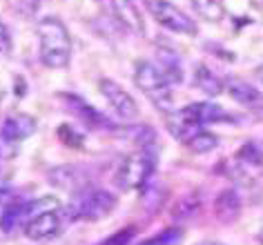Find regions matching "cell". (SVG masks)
<instances>
[{"mask_svg": "<svg viewBox=\"0 0 263 245\" xmlns=\"http://www.w3.org/2000/svg\"><path fill=\"white\" fill-rule=\"evenodd\" d=\"M38 41H41V61L49 69H63L71 58V38L67 27L54 16L38 23Z\"/></svg>", "mask_w": 263, "mask_h": 245, "instance_id": "cell-1", "label": "cell"}, {"mask_svg": "<svg viewBox=\"0 0 263 245\" xmlns=\"http://www.w3.org/2000/svg\"><path fill=\"white\" fill-rule=\"evenodd\" d=\"M154 165H156V154L152 152V147H141L139 152H132L118 165V169L114 174V185L123 192L139 190L152 176Z\"/></svg>", "mask_w": 263, "mask_h": 245, "instance_id": "cell-2", "label": "cell"}, {"mask_svg": "<svg viewBox=\"0 0 263 245\" xmlns=\"http://www.w3.org/2000/svg\"><path fill=\"white\" fill-rule=\"evenodd\" d=\"M134 83L149 101H152L161 111L172 109V89H170V81L156 65L147 61H139L134 69Z\"/></svg>", "mask_w": 263, "mask_h": 245, "instance_id": "cell-3", "label": "cell"}, {"mask_svg": "<svg viewBox=\"0 0 263 245\" xmlns=\"http://www.w3.org/2000/svg\"><path fill=\"white\" fill-rule=\"evenodd\" d=\"M116 208V196L107 190H83L78 192L74 203H69L67 216L71 221H98L111 214Z\"/></svg>", "mask_w": 263, "mask_h": 245, "instance_id": "cell-4", "label": "cell"}, {"mask_svg": "<svg viewBox=\"0 0 263 245\" xmlns=\"http://www.w3.org/2000/svg\"><path fill=\"white\" fill-rule=\"evenodd\" d=\"M145 7L161 27L174 31V34L196 36V31H199L192 18H190L187 14H183L176 5L167 3V0H145Z\"/></svg>", "mask_w": 263, "mask_h": 245, "instance_id": "cell-5", "label": "cell"}, {"mask_svg": "<svg viewBox=\"0 0 263 245\" xmlns=\"http://www.w3.org/2000/svg\"><path fill=\"white\" fill-rule=\"evenodd\" d=\"M67 212H63V208H54V210H45L38 212V214L27 218V225H25V234H27L31 241H45V238L58 236L67 223L65 218Z\"/></svg>", "mask_w": 263, "mask_h": 245, "instance_id": "cell-6", "label": "cell"}, {"mask_svg": "<svg viewBox=\"0 0 263 245\" xmlns=\"http://www.w3.org/2000/svg\"><path fill=\"white\" fill-rule=\"evenodd\" d=\"M98 89H101V94L105 96V101L111 105V109H114L121 118H125V121H132V118L139 116V105H136V101L121 87V85L111 81V78H101Z\"/></svg>", "mask_w": 263, "mask_h": 245, "instance_id": "cell-7", "label": "cell"}, {"mask_svg": "<svg viewBox=\"0 0 263 245\" xmlns=\"http://www.w3.org/2000/svg\"><path fill=\"white\" fill-rule=\"evenodd\" d=\"M179 114L185 118V121L192 125V127H203V125H210V123H226V121H232V116L228 114L226 109H221L219 105L214 103H192L187 107H183Z\"/></svg>", "mask_w": 263, "mask_h": 245, "instance_id": "cell-8", "label": "cell"}, {"mask_svg": "<svg viewBox=\"0 0 263 245\" xmlns=\"http://www.w3.org/2000/svg\"><path fill=\"white\" fill-rule=\"evenodd\" d=\"M226 89L239 105H243L246 109L254 111V114H259L263 118V94L256 87H252L246 81H239V78H228Z\"/></svg>", "mask_w": 263, "mask_h": 245, "instance_id": "cell-9", "label": "cell"}, {"mask_svg": "<svg viewBox=\"0 0 263 245\" xmlns=\"http://www.w3.org/2000/svg\"><path fill=\"white\" fill-rule=\"evenodd\" d=\"M38 129V123L34 116L29 114H11L5 118L3 127H0V136L7 143H21L25 138H29Z\"/></svg>", "mask_w": 263, "mask_h": 245, "instance_id": "cell-10", "label": "cell"}, {"mask_svg": "<svg viewBox=\"0 0 263 245\" xmlns=\"http://www.w3.org/2000/svg\"><path fill=\"white\" fill-rule=\"evenodd\" d=\"M63 96H65V103L74 109V114L81 118V121L87 123L89 127H107V129L114 127V125L107 121V116H103L96 107H91L89 103H85L81 96H76V94H63Z\"/></svg>", "mask_w": 263, "mask_h": 245, "instance_id": "cell-11", "label": "cell"}, {"mask_svg": "<svg viewBox=\"0 0 263 245\" xmlns=\"http://www.w3.org/2000/svg\"><path fill=\"white\" fill-rule=\"evenodd\" d=\"M111 7H114L118 21L127 29L136 31V34H145V23H143V16L136 7V0H111Z\"/></svg>", "mask_w": 263, "mask_h": 245, "instance_id": "cell-12", "label": "cell"}, {"mask_svg": "<svg viewBox=\"0 0 263 245\" xmlns=\"http://www.w3.org/2000/svg\"><path fill=\"white\" fill-rule=\"evenodd\" d=\"M214 214L221 223H232L241 214V198L234 190H223L214 201Z\"/></svg>", "mask_w": 263, "mask_h": 245, "instance_id": "cell-13", "label": "cell"}, {"mask_svg": "<svg viewBox=\"0 0 263 245\" xmlns=\"http://www.w3.org/2000/svg\"><path fill=\"white\" fill-rule=\"evenodd\" d=\"M194 83H196V87H199L203 94H208V96H219L223 91V87H226L223 81H219V78L214 76V71L208 69L205 65H199V67H196Z\"/></svg>", "mask_w": 263, "mask_h": 245, "instance_id": "cell-14", "label": "cell"}, {"mask_svg": "<svg viewBox=\"0 0 263 245\" xmlns=\"http://www.w3.org/2000/svg\"><path fill=\"white\" fill-rule=\"evenodd\" d=\"M49 181L58 185L61 190H78L83 185V176L76 167H69V165H63V167H56L49 174Z\"/></svg>", "mask_w": 263, "mask_h": 245, "instance_id": "cell-15", "label": "cell"}, {"mask_svg": "<svg viewBox=\"0 0 263 245\" xmlns=\"http://www.w3.org/2000/svg\"><path fill=\"white\" fill-rule=\"evenodd\" d=\"M192 9L208 23H221L226 16V9L219 0H192Z\"/></svg>", "mask_w": 263, "mask_h": 245, "instance_id": "cell-16", "label": "cell"}, {"mask_svg": "<svg viewBox=\"0 0 263 245\" xmlns=\"http://www.w3.org/2000/svg\"><path fill=\"white\" fill-rule=\"evenodd\" d=\"M185 145L190 149L194 152V154H208V152H212L216 145H219V138H216L214 134H210V131L205 129H196L192 136L185 141Z\"/></svg>", "mask_w": 263, "mask_h": 245, "instance_id": "cell-17", "label": "cell"}, {"mask_svg": "<svg viewBox=\"0 0 263 245\" xmlns=\"http://www.w3.org/2000/svg\"><path fill=\"white\" fill-rule=\"evenodd\" d=\"M25 216V203H11L5 205V210L0 212V230L3 232H11L14 225Z\"/></svg>", "mask_w": 263, "mask_h": 245, "instance_id": "cell-18", "label": "cell"}, {"mask_svg": "<svg viewBox=\"0 0 263 245\" xmlns=\"http://www.w3.org/2000/svg\"><path fill=\"white\" fill-rule=\"evenodd\" d=\"M199 198H196L194 194L192 196H185V198H181L179 203L172 208V216L174 218H179V221H183V218H190V216H194L196 212H199Z\"/></svg>", "mask_w": 263, "mask_h": 245, "instance_id": "cell-19", "label": "cell"}, {"mask_svg": "<svg viewBox=\"0 0 263 245\" xmlns=\"http://www.w3.org/2000/svg\"><path fill=\"white\" fill-rule=\"evenodd\" d=\"M58 138H61L65 145H69V147H81L83 145V136L71 129L69 125H61V127H58Z\"/></svg>", "mask_w": 263, "mask_h": 245, "instance_id": "cell-20", "label": "cell"}, {"mask_svg": "<svg viewBox=\"0 0 263 245\" xmlns=\"http://www.w3.org/2000/svg\"><path fill=\"white\" fill-rule=\"evenodd\" d=\"M181 236H183V232H181L179 228H170V230H165V232H161V234L152 236V238H149V241H145V243H176Z\"/></svg>", "mask_w": 263, "mask_h": 245, "instance_id": "cell-21", "label": "cell"}, {"mask_svg": "<svg viewBox=\"0 0 263 245\" xmlns=\"http://www.w3.org/2000/svg\"><path fill=\"white\" fill-rule=\"evenodd\" d=\"M239 158H241V161H248V163L259 165L263 161V154H261V149L254 147V145H246V147L239 149Z\"/></svg>", "mask_w": 263, "mask_h": 245, "instance_id": "cell-22", "label": "cell"}, {"mask_svg": "<svg viewBox=\"0 0 263 245\" xmlns=\"http://www.w3.org/2000/svg\"><path fill=\"white\" fill-rule=\"evenodd\" d=\"M16 3H18V9H21L25 16H34L38 7H41V0H16Z\"/></svg>", "mask_w": 263, "mask_h": 245, "instance_id": "cell-23", "label": "cell"}, {"mask_svg": "<svg viewBox=\"0 0 263 245\" xmlns=\"http://www.w3.org/2000/svg\"><path fill=\"white\" fill-rule=\"evenodd\" d=\"M11 49V38H9V31L5 27V23L0 21V54H9Z\"/></svg>", "mask_w": 263, "mask_h": 245, "instance_id": "cell-24", "label": "cell"}, {"mask_svg": "<svg viewBox=\"0 0 263 245\" xmlns=\"http://www.w3.org/2000/svg\"><path fill=\"white\" fill-rule=\"evenodd\" d=\"M132 234H134V230H127V232H121V234H114V236H109L105 243H127Z\"/></svg>", "mask_w": 263, "mask_h": 245, "instance_id": "cell-25", "label": "cell"}, {"mask_svg": "<svg viewBox=\"0 0 263 245\" xmlns=\"http://www.w3.org/2000/svg\"><path fill=\"white\" fill-rule=\"evenodd\" d=\"M259 74H261V81H263V69H259Z\"/></svg>", "mask_w": 263, "mask_h": 245, "instance_id": "cell-26", "label": "cell"}]
</instances>
